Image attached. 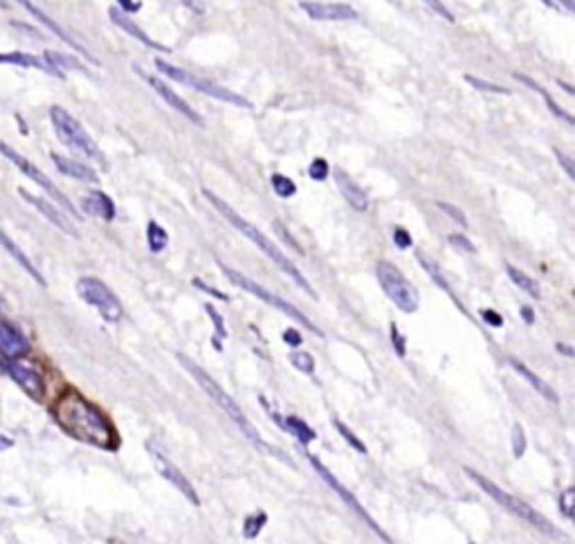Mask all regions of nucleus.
I'll return each instance as SVG.
<instances>
[{"mask_svg": "<svg viewBox=\"0 0 575 544\" xmlns=\"http://www.w3.org/2000/svg\"><path fill=\"white\" fill-rule=\"evenodd\" d=\"M54 416L59 425L76 441L93 444L97 448H112L115 434L106 416L76 391H68L59 398Z\"/></svg>", "mask_w": 575, "mask_h": 544, "instance_id": "nucleus-1", "label": "nucleus"}, {"mask_svg": "<svg viewBox=\"0 0 575 544\" xmlns=\"http://www.w3.org/2000/svg\"><path fill=\"white\" fill-rule=\"evenodd\" d=\"M202 196L207 198V200L211 202V205H214V209L219 212L223 219H227L229 223H232L243 236H248L250 241H252L254 245H257L265 257H270V261H272L274 265H279V270H284V272H286V274L290 277V279L295 282L301 290H306V295H310L313 299H317L315 288H313V286L308 284V279H306V277L299 272L297 265L292 263V261L284 255V252H281V250L270 241V238H267V236L259 230L257 225H252L250 221L243 219L238 212H234V207H229L223 198H219L214 192H209V189H202Z\"/></svg>", "mask_w": 575, "mask_h": 544, "instance_id": "nucleus-2", "label": "nucleus"}, {"mask_svg": "<svg viewBox=\"0 0 575 544\" xmlns=\"http://www.w3.org/2000/svg\"><path fill=\"white\" fill-rule=\"evenodd\" d=\"M175 358H178V362H180L185 369L194 376V381L202 387V391L204 394H207L216 405H219V407L229 416V419H232L234 423H236V427L240 429L243 434L248 436V441H252L254 446H259V448H263V450H272V448H267L265 444H263V439H261V434L257 432V429H254V425L248 421V416H245V412H243L240 407H238V403L227 394V391L214 381V378L202 369V366H198L194 360L191 358H187L185 353H175Z\"/></svg>", "mask_w": 575, "mask_h": 544, "instance_id": "nucleus-3", "label": "nucleus"}, {"mask_svg": "<svg viewBox=\"0 0 575 544\" xmlns=\"http://www.w3.org/2000/svg\"><path fill=\"white\" fill-rule=\"evenodd\" d=\"M465 475H467V477L472 479V482H475V484L485 492V495L492 497L499 506H504V509H506L508 513H513L515 517H519V520L528 522L530 526H535L538 531H542V533H546L548 538L564 540V536H562L559 531L551 524V520H546L544 515H540V511H535L533 506H528L526 502H521V499H517L515 495H510V492L501 490L494 482H490L488 477L479 475L477 470H472V468H465Z\"/></svg>", "mask_w": 575, "mask_h": 544, "instance_id": "nucleus-4", "label": "nucleus"}, {"mask_svg": "<svg viewBox=\"0 0 575 544\" xmlns=\"http://www.w3.org/2000/svg\"><path fill=\"white\" fill-rule=\"evenodd\" d=\"M50 120H52V126H54V131L59 135V140L68 149L76 151V154L83 156V158L104 162V156H101V151L95 144V140L86 133L83 126L76 122L66 108L52 106V108H50Z\"/></svg>", "mask_w": 575, "mask_h": 544, "instance_id": "nucleus-5", "label": "nucleus"}, {"mask_svg": "<svg viewBox=\"0 0 575 544\" xmlns=\"http://www.w3.org/2000/svg\"><path fill=\"white\" fill-rule=\"evenodd\" d=\"M156 66H158V70L162 74H167L169 79L182 83V86L194 88V91H198L202 95L214 97V99H219V101H225V104L238 106V108H252V104H250L245 97L234 93V91H229V88H225V86H219V83H214V81H207V79L198 77V74H191L187 70H180V68L171 66V63H164L162 59H156Z\"/></svg>", "mask_w": 575, "mask_h": 544, "instance_id": "nucleus-6", "label": "nucleus"}, {"mask_svg": "<svg viewBox=\"0 0 575 544\" xmlns=\"http://www.w3.org/2000/svg\"><path fill=\"white\" fill-rule=\"evenodd\" d=\"M221 270L225 272V277H227V279L232 282V284H236L238 288L248 290L250 295H254V297L263 299L265 303H270V306H274L277 311H281V313H284V315H288V318H292V320H295V322H299L301 326H306V328H308V331H313L315 335H319V337L324 335V333L319 331V328H317V326H315V324H313V322H310L308 318H306V315H303V313H301L299 308H295V306H292L290 301L281 299L279 295L270 293V290H265V288H263V286H259L257 282H252L250 277L240 274L238 270H232V268H229V265H225V263H221Z\"/></svg>", "mask_w": 575, "mask_h": 544, "instance_id": "nucleus-7", "label": "nucleus"}, {"mask_svg": "<svg viewBox=\"0 0 575 544\" xmlns=\"http://www.w3.org/2000/svg\"><path fill=\"white\" fill-rule=\"evenodd\" d=\"M378 282L385 290V295L398 306L402 313H416L418 311V293L416 288L407 282V277L395 268L389 261H378L376 265Z\"/></svg>", "mask_w": 575, "mask_h": 544, "instance_id": "nucleus-8", "label": "nucleus"}, {"mask_svg": "<svg viewBox=\"0 0 575 544\" xmlns=\"http://www.w3.org/2000/svg\"><path fill=\"white\" fill-rule=\"evenodd\" d=\"M76 293H79V297L86 303H91L93 308H97L99 315L106 322H120L122 320V315H124L122 301L117 299V295H115L104 282L95 279V277H83V279L76 282Z\"/></svg>", "mask_w": 575, "mask_h": 544, "instance_id": "nucleus-9", "label": "nucleus"}, {"mask_svg": "<svg viewBox=\"0 0 575 544\" xmlns=\"http://www.w3.org/2000/svg\"><path fill=\"white\" fill-rule=\"evenodd\" d=\"M0 154H3V156H5V158L9 160V162H14L16 167H18V169H21V171L25 173V175H28L30 180H34V183H36L38 187H41V189H45V194H50V196H52V198H54V200L59 202V205H61L63 209H66L68 214H72V216H79V212L74 209V205H72V202H70V200H68L66 196H63V194L59 192V187H57V185H54L52 180H50L47 175H43V171L38 169L36 164H32V162H30L28 158H23V156L18 154V151H14V149H11V146L7 144V142H3V140H0Z\"/></svg>", "mask_w": 575, "mask_h": 544, "instance_id": "nucleus-10", "label": "nucleus"}, {"mask_svg": "<svg viewBox=\"0 0 575 544\" xmlns=\"http://www.w3.org/2000/svg\"><path fill=\"white\" fill-rule=\"evenodd\" d=\"M146 450H149L151 459H153V465L158 468V473H160L164 479H167L169 484H173L178 490H180L191 504H196V506H198L200 499H198V495H196L194 486H191V482L182 475L180 468H178V465L169 459V454L164 452V450L156 444V441H149V444H146Z\"/></svg>", "mask_w": 575, "mask_h": 544, "instance_id": "nucleus-11", "label": "nucleus"}, {"mask_svg": "<svg viewBox=\"0 0 575 544\" xmlns=\"http://www.w3.org/2000/svg\"><path fill=\"white\" fill-rule=\"evenodd\" d=\"M306 457H308V461L313 463V468H315V470H317V475L322 477L324 482H326V484H328L330 488H333V490L337 492V495H339V497H342L344 502H347V504L351 506V509H353V513H357V515H360L362 520H364V522H366L368 526H371V531H376V533H378V536H380L382 540H387V542H389V538H387L385 533H382V528H380V526H378V524H376V522L371 520V517L366 515V511L362 509V504H357V499H355V497L351 495V492H349L347 488H344V486H342V484L337 482V479L333 477V473H330L328 468H326V465H324L322 461H319V459H315L313 454H306Z\"/></svg>", "mask_w": 575, "mask_h": 544, "instance_id": "nucleus-12", "label": "nucleus"}, {"mask_svg": "<svg viewBox=\"0 0 575 544\" xmlns=\"http://www.w3.org/2000/svg\"><path fill=\"white\" fill-rule=\"evenodd\" d=\"M137 72L142 74V77L149 81V86L153 88V91H156V93H158V95H160L164 101H167V104H169L173 110H178V112H180V115H185V117H187L191 124H196V126H204V122H202V117L198 115V112H196L194 108H191V106L187 104V101H185L180 95L173 93L171 88H169L167 83H164L162 79H158V77H151V74H144V72L139 70V68H137Z\"/></svg>", "mask_w": 575, "mask_h": 544, "instance_id": "nucleus-13", "label": "nucleus"}, {"mask_svg": "<svg viewBox=\"0 0 575 544\" xmlns=\"http://www.w3.org/2000/svg\"><path fill=\"white\" fill-rule=\"evenodd\" d=\"M7 374L14 378L16 385H21L23 391H28V396H32L34 400H43L45 396V385H43V378L36 369L28 364H21V362H9L7 364Z\"/></svg>", "mask_w": 575, "mask_h": 544, "instance_id": "nucleus-14", "label": "nucleus"}, {"mask_svg": "<svg viewBox=\"0 0 575 544\" xmlns=\"http://www.w3.org/2000/svg\"><path fill=\"white\" fill-rule=\"evenodd\" d=\"M301 9L313 21H355L357 11L344 3H301Z\"/></svg>", "mask_w": 575, "mask_h": 544, "instance_id": "nucleus-15", "label": "nucleus"}, {"mask_svg": "<svg viewBox=\"0 0 575 544\" xmlns=\"http://www.w3.org/2000/svg\"><path fill=\"white\" fill-rule=\"evenodd\" d=\"M16 3H18L21 7H25V9H28V11H30V14H32V16H34L36 21H41V23L45 25V28H47L50 32H54V36H57V39H61L63 43H68V45H70L72 50H76V52H81L83 57H88V59H91L93 63H97V59H95V57H93L91 52H88V50H86L83 45H79V43H76V41L72 39V36H70V34H68L66 30L61 28L59 23H54V21L50 18L47 14H43V11L38 9V7H36V5L32 3V0H16Z\"/></svg>", "mask_w": 575, "mask_h": 544, "instance_id": "nucleus-16", "label": "nucleus"}, {"mask_svg": "<svg viewBox=\"0 0 575 544\" xmlns=\"http://www.w3.org/2000/svg\"><path fill=\"white\" fill-rule=\"evenodd\" d=\"M335 183L339 187L342 196L347 198L349 205L355 209V212H366L368 209V196L364 194V189L357 185L349 173L344 171H335Z\"/></svg>", "mask_w": 575, "mask_h": 544, "instance_id": "nucleus-17", "label": "nucleus"}, {"mask_svg": "<svg viewBox=\"0 0 575 544\" xmlns=\"http://www.w3.org/2000/svg\"><path fill=\"white\" fill-rule=\"evenodd\" d=\"M18 192H21V196H23L25 200H28V202H32V205H34V207H36L38 212H41V214H43V216H45V219H47L50 223H54V225L59 227V230H63V232H66V234H70V236H76V230H74V227H72V223H70V221L66 219V214H63V212H59V209H57L54 205H50L47 200H43V198H36V196L28 194V192H25V189H18Z\"/></svg>", "mask_w": 575, "mask_h": 544, "instance_id": "nucleus-18", "label": "nucleus"}, {"mask_svg": "<svg viewBox=\"0 0 575 544\" xmlns=\"http://www.w3.org/2000/svg\"><path fill=\"white\" fill-rule=\"evenodd\" d=\"M110 14V21L117 25L120 30H124L126 34H131L133 39H137L139 43H144L146 47H151V50H158V52H169V47H164V45H160V43H156L151 39V36L146 34V32H142V28H139V25H135L129 16L124 14L122 9H110L108 11Z\"/></svg>", "mask_w": 575, "mask_h": 544, "instance_id": "nucleus-19", "label": "nucleus"}, {"mask_svg": "<svg viewBox=\"0 0 575 544\" xmlns=\"http://www.w3.org/2000/svg\"><path fill=\"white\" fill-rule=\"evenodd\" d=\"M52 162L57 164V169L63 173V175H70L74 180H83V183H97L99 175L88 167V164L79 162V160H72V158H66V156H59V154H52Z\"/></svg>", "mask_w": 575, "mask_h": 544, "instance_id": "nucleus-20", "label": "nucleus"}, {"mask_svg": "<svg viewBox=\"0 0 575 544\" xmlns=\"http://www.w3.org/2000/svg\"><path fill=\"white\" fill-rule=\"evenodd\" d=\"M28 349H30L28 340H25L14 326L0 322V351H3L7 358H18Z\"/></svg>", "mask_w": 575, "mask_h": 544, "instance_id": "nucleus-21", "label": "nucleus"}, {"mask_svg": "<svg viewBox=\"0 0 575 544\" xmlns=\"http://www.w3.org/2000/svg\"><path fill=\"white\" fill-rule=\"evenodd\" d=\"M81 207H83L86 214H91V216H99V219H104V221H112L115 219V202L104 192L88 194L81 200Z\"/></svg>", "mask_w": 575, "mask_h": 544, "instance_id": "nucleus-22", "label": "nucleus"}, {"mask_svg": "<svg viewBox=\"0 0 575 544\" xmlns=\"http://www.w3.org/2000/svg\"><path fill=\"white\" fill-rule=\"evenodd\" d=\"M0 63H9V66H18V68H34V70H43L54 74V77H63L59 70H54L45 59H38L28 52H9V54H0Z\"/></svg>", "mask_w": 575, "mask_h": 544, "instance_id": "nucleus-23", "label": "nucleus"}, {"mask_svg": "<svg viewBox=\"0 0 575 544\" xmlns=\"http://www.w3.org/2000/svg\"><path fill=\"white\" fill-rule=\"evenodd\" d=\"M508 362H510V366H513V369H515V371H517V374H519L521 378H526V381L530 383V387H533L535 391H540V394H542V396H544V398H546L548 403H553V405H557V403H559V396L555 394V391H553L551 387H548V385H546V383L542 381V378H538V376H535V374H533V371L528 369L526 364H523V362H519L517 358H508Z\"/></svg>", "mask_w": 575, "mask_h": 544, "instance_id": "nucleus-24", "label": "nucleus"}, {"mask_svg": "<svg viewBox=\"0 0 575 544\" xmlns=\"http://www.w3.org/2000/svg\"><path fill=\"white\" fill-rule=\"evenodd\" d=\"M0 245H3V250H7L9 255H11V257H14V259H16V261L21 263V268H25V270H28V272H30V274L34 277V279H36V284L45 286V279H43V277H41V272H38V270L34 268V265H32V261H30L28 257L23 255V250H21V248H18V245H16L14 241H11V238H9V236H7V234L3 232V230H0Z\"/></svg>", "mask_w": 575, "mask_h": 544, "instance_id": "nucleus-25", "label": "nucleus"}, {"mask_svg": "<svg viewBox=\"0 0 575 544\" xmlns=\"http://www.w3.org/2000/svg\"><path fill=\"white\" fill-rule=\"evenodd\" d=\"M506 272H508V277L513 279V284H515L517 288H521L523 293L530 295L533 299H540V295H542V293H540V286L535 284L533 277H528L526 272H521L519 268H515V265H510V263L506 265Z\"/></svg>", "mask_w": 575, "mask_h": 544, "instance_id": "nucleus-26", "label": "nucleus"}, {"mask_svg": "<svg viewBox=\"0 0 575 544\" xmlns=\"http://www.w3.org/2000/svg\"><path fill=\"white\" fill-rule=\"evenodd\" d=\"M281 427L288 429L290 434H295L299 439V444H310L315 439V432L306 425V421L297 419V416H288V419H281Z\"/></svg>", "mask_w": 575, "mask_h": 544, "instance_id": "nucleus-27", "label": "nucleus"}, {"mask_svg": "<svg viewBox=\"0 0 575 544\" xmlns=\"http://www.w3.org/2000/svg\"><path fill=\"white\" fill-rule=\"evenodd\" d=\"M146 241H149L151 252H162L169 243V234L162 225H158L156 221H151L149 227H146Z\"/></svg>", "mask_w": 575, "mask_h": 544, "instance_id": "nucleus-28", "label": "nucleus"}, {"mask_svg": "<svg viewBox=\"0 0 575 544\" xmlns=\"http://www.w3.org/2000/svg\"><path fill=\"white\" fill-rule=\"evenodd\" d=\"M45 61H47L54 70H59V68H70V70H81V72H86V68L81 66V63L76 61L74 57H68V54L45 52ZM59 72H61V70H59ZM61 74H63V72H61Z\"/></svg>", "mask_w": 575, "mask_h": 544, "instance_id": "nucleus-29", "label": "nucleus"}, {"mask_svg": "<svg viewBox=\"0 0 575 544\" xmlns=\"http://www.w3.org/2000/svg\"><path fill=\"white\" fill-rule=\"evenodd\" d=\"M270 183H272L274 194L281 196V198H290V196H295V194H297V185L292 183V180L288 178V175H284V173H272Z\"/></svg>", "mask_w": 575, "mask_h": 544, "instance_id": "nucleus-30", "label": "nucleus"}, {"mask_svg": "<svg viewBox=\"0 0 575 544\" xmlns=\"http://www.w3.org/2000/svg\"><path fill=\"white\" fill-rule=\"evenodd\" d=\"M290 362L295 364L299 371H303V374H313L315 371V360H313L310 353H306V351H295L290 356Z\"/></svg>", "mask_w": 575, "mask_h": 544, "instance_id": "nucleus-31", "label": "nucleus"}, {"mask_svg": "<svg viewBox=\"0 0 575 544\" xmlns=\"http://www.w3.org/2000/svg\"><path fill=\"white\" fill-rule=\"evenodd\" d=\"M267 522V515L265 513H257V515H252L245 520V531H243V536L245 538H257L259 536V531L265 526Z\"/></svg>", "mask_w": 575, "mask_h": 544, "instance_id": "nucleus-32", "label": "nucleus"}, {"mask_svg": "<svg viewBox=\"0 0 575 544\" xmlns=\"http://www.w3.org/2000/svg\"><path fill=\"white\" fill-rule=\"evenodd\" d=\"M465 81L470 83V86H475L477 91H485V93H496V95H508V91L506 88H501V86H496V83H490V81H483V79H479V77H472V74H465Z\"/></svg>", "mask_w": 575, "mask_h": 544, "instance_id": "nucleus-33", "label": "nucleus"}, {"mask_svg": "<svg viewBox=\"0 0 575 544\" xmlns=\"http://www.w3.org/2000/svg\"><path fill=\"white\" fill-rule=\"evenodd\" d=\"M335 427H337V432H339V434H342L344 439H347V444H349L351 448H355L357 452H362V454H366V448H364V444H362V441H360V439H357V436H355L353 432H351V429H349L347 425H344L342 421H335Z\"/></svg>", "mask_w": 575, "mask_h": 544, "instance_id": "nucleus-34", "label": "nucleus"}, {"mask_svg": "<svg viewBox=\"0 0 575 544\" xmlns=\"http://www.w3.org/2000/svg\"><path fill=\"white\" fill-rule=\"evenodd\" d=\"M513 452H515L517 459H521L523 452H526V434H523V427L521 425L513 427Z\"/></svg>", "mask_w": 575, "mask_h": 544, "instance_id": "nucleus-35", "label": "nucleus"}, {"mask_svg": "<svg viewBox=\"0 0 575 544\" xmlns=\"http://www.w3.org/2000/svg\"><path fill=\"white\" fill-rule=\"evenodd\" d=\"M308 173H310V178H313V180H324L326 175H328V162H326L324 158H317V160H313V162H310V169H308Z\"/></svg>", "mask_w": 575, "mask_h": 544, "instance_id": "nucleus-36", "label": "nucleus"}, {"mask_svg": "<svg viewBox=\"0 0 575 544\" xmlns=\"http://www.w3.org/2000/svg\"><path fill=\"white\" fill-rule=\"evenodd\" d=\"M573 506H575V490L573 488H567L564 492L559 495V509L567 517L573 515Z\"/></svg>", "mask_w": 575, "mask_h": 544, "instance_id": "nucleus-37", "label": "nucleus"}, {"mask_svg": "<svg viewBox=\"0 0 575 544\" xmlns=\"http://www.w3.org/2000/svg\"><path fill=\"white\" fill-rule=\"evenodd\" d=\"M447 241H450L454 248H458L461 252H470V255H475V252H477V248L472 245V243L467 241V238L461 236V234H450V236H447Z\"/></svg>", "mask_w": 575, "mask_h": 544, "instance_id": "nucleus-38", "label": "nucleus"}, {"mask_svg": "<svg viewBox=\"0 0 575 544\" xmlns=\"http://www.w3.org/2000/svg\"><path fill=\"white\" fill-rule=\"evenodd\" d=\"M423 3L427 5V7H431V11H436V14L443 18V21H450V23H454V16H452V11L447 9L441 0H423Z\"/></svg>", "mask_w": 575, "mask_h": 544, "instance_id": "nucleus-39", "label": "nucleus"}, {"mask_svg": "<svg viewBox=\"0 0 575 544\" xmlns=\"http://www.w3.org/2000/svg\"><path fill=\"white\" fill-rule=\"evenodd\" d=\"M391 342H393L395 351H398V356L405 358V353H407V342H405V337H402V333L398 331V326H395V324H391Z\"/></svg>", "mask_w": 575, "mask_h": 544, "instance_id": "nucleus-40", "label": "nucleus"}, {"mask_svg": "<svg viewBox=\"0 0 575 544\" xmlns=\"http://www.w3.org/2000/svg\"><path fill=\"white\" fill-rule=\"evenodd\" d=\"M438 207L447 214V216H452L458 225H467V219L463 216L461 214V209L458 207H454V205H450V202H438Z\"/></svg>", "mask_w": 575, "mask_h": 544, "instance_id": "nucleus-41", "label": "nucleus"}, {"mask_svg": "<svg viewBox=\"0 0 575 544\" xmlns=\"http://www.w3.org/2000/svg\"><path fill=\"white\" fill-rule=\"evenodd\" d=\"M420 263H423V268H425V270H427V272H429V274L434 277V279H436V282H438V286H443L445 290H450V286H447V284H445V279H443V274L438 272V268H436V265H434V263H429V261H427V259H425L423 255H420Z\"/></svg>", "mask_w": 575, "mask_h": 544, "instance_id": "nucleus-42", "label": "nucleus"}, {"mask_svg": "<svg viewBox=\"0 0 575 544\" xmlns=\"http://www.w3.org/2000/svg\"><path fill=\"white\" fill-rule=\"evenodd\" d=\"M393 241L398 248L407 250V248H412V236H409L407 230H402V227H395L393 230Z\"/></svg>", "mask_w": 575, "mask_h": 544, "instance_id": "nucleus-43", "label": "nucleus"}, {"mask_svg": "<svg viewBox=\"0 0 575 544\" xmlns=\"http://www.w3.org/2000/svg\"><path fill=\"white\" fill-rule=\"evenodd\" d=\"M204 311L209 313V318H211V322H214V326H216V331H219V337H225L227 331H225V324H223V318H221V315L214 311L211 303H207V306H204Z\"/></svg>", "mask_w": 575, "mask_h": 544, "instance_id": "nucleus-44", "label": "nucleus"}, {"mask_svg": "<svg viewBox=\"0 0 575 544\" xmlns=\"http://www.w3.org/2000/svg\"><path fill=\"white\" fill-rule=\"evenodd\" d=\"M481 318H483L485 324H490V326H494V328H499V326L504 324L501 315H499V313H494L492 308H483V311H481Z\"/></svg>", "mask_w": 575, "mask_h": 544, "instance_id": "nucleus-45", "label": "nucleus"}, {"mask_svg": "<svg viewBox=\"0 0 575 544\" xmlns=\"http://www.w3.org/2000/svg\"><path fill=\"white\" fill-rule=\"evenodd\" d=\"M555 158H557V162L562 164V167H564V171H567V175L571 180H575V167H573V162H571V158L569 156H564L562 154V151H555Z\"/></svg>", "mask_w": 575, "mask_h": 544, "instance_id": "nucleus-46", "label": "nucleus"}, {"mask_svg": "<svg viewBox=\"0 0 575 544\" xmlns=\"http://www.w3.org/2000/svg\"><path fill=\"white\" fill-rule=\"evenodd\" d=\"M274 230H277V234H279L281 238H284V241H288V243H290V245H292V248H295V250L299 252V255H301V252H303V250L299 248V243L295 241V238H292V236H290V234L286 232V227H284V225H281V221H274Z\"/></svg>", "mask_w": 575, "mask_h": 544, "instance_id": "nucleus-47", "label": "nucleus"}, {"mask_svg": "<svg viewBox=\"0 0 575 544\" xmlns=\"http://www.w3.org/2000/svg\"><path fill=\"white\" fill-rule=\"evenodd\" d=\"M542 95L546 97V104H548V108H551V110L555 112V115H559V117H562V120H564L567 124H573V117L569 115V112H564V110H562L559 106H555V104H553V99H551V97H548L546 93H542Z\"/></svg>", "mask_w": 575, "mask_h": 544, "instance_id": "nucleus-48", "label": "nucleus"}, {"mask_svg": "<svg viewBox=\"0 0 575 544\" xmlns=\"http://www.w3.org/2000/svg\"><path fill=\"white\" fill-rule=\"evenodd\" d=\"M194 286L200 288V290H204V293H209V295H214V297H219V299L227 301V295H225V293H221V290H216V288H209L207 284L200 282V279H194Z\"/></svg>", "mask_w": 575, "mask_h": 544, "instance_id": "nucleus-49", "label": "nucleus"}, {"mask_svg": "<svg viewBox=\"0 0 575 544\" xmlns=\"http://www.w3.org/2000/svg\"><path fill=\"white\" fill-rule=\"evenodd\" d=\"M284 340L288 345H292V347H299L301 345V335L295 331V328H288V331L284 333Z\"/></svg>", "mask_w": 575, "mask_h": 544, "instance_id": "nucleus-50", "label": "nucleus"}, {"mask_svg": "<svg viewBox=\"0 0 575 544\" xmlns=\"http://www.w3.org/2000/svg\"><path fill=\"white\" fill-rule=\"evenodd\" d=\"M120 5L124 9V14H133V11H137L139 7H142L139 0H120Z\"/></svg>", "mask_w": 575, "mask_h": 544, "instance_id": "nucleus-51", "label": "nucleus"}, {"mask_svg": "<svg viewBox=\"0 0 575 544\" xmlns=\"http://www.w3.org/2000/svg\"><path fill=\"white\" fill-rule=\"evenodd\" d=\"M521 315H523V320H526L528 324H533V322H535V315H533V308H528V306H523V308H521Z\"/></svg>", "mask_w": 575, "mask_h": 544, "instance_id": "nucleus-52", "label": "nucleus"}, {"mask_svg": "<svg viewBox=\"0 0 575 544\" xmlns=\"http://www.w3.org/2000/svg\"><path fill=\"white\" fill-rule=\"evenodd\" d=\"M555 349L559 351V353H564V356H573V351H571V347H567V345H555Z\"/></svg>", "mask_w": 575, "mask_h": 544, "instance_id": "nucleus-53", "label": "nucleus"}, {"mask_svg": "<svg viewBox=\"0 0 575 544\" xmlns=\"http://www.w3.org/2000/svg\"><path fill=\"white\" fill-rule=\"evenodd\" d=\"M557 5H562L567 11H573V0H555Z\"/></svg>", "mask_w": 575, "mask_h": 544, "instance_id": "nucleus-54", "label": "nucleus"}, {"mask_svg": "<svg viewBox=\"0 0 575 544\" xmlns=\"http://www.w3.org/2000/svg\"><path fill=\"white\" fill-rule=\"evenodd\" d=\"M9 446H11V439H7V436L0 434V450H7Z\"/></svg>", "mask_w": 575, "mask_h": 544, "instance_id": "nucleus-55", "label": "nucleus"}, {"mask_svg": "<svg viewBox=\"0 0 575 544\" xmlns=\"http://www.w3.org/2000/svg\"><path fill=\"white\" fill-rule=\"evenodd\" d=\"M559 86H562V88H564V91H567L569 95H573V93H575V91H573V88H571L569 83H564V81H559Z\"/></svg>", "mask_w": 575, "mask_h": 544, "instance_id": "nucleus-56", "label": "nucleus"}, {"mask_svg": "<svg viewBox=\"0 0 575 544\" xmlns=\"http://www.w3.org/2000/svg\"><path fill=\"white\" fill-rule=\"evenodd\" d=\"M542 3H544L546 7H557V3H555V0H542Z\"/></svg>", "mask_w": 575, "mask_h": 544, "instance_id": "nucleus-57", "label": "nucleus"}, {"mask_svg": "<svg viewBox=\"0 0 575 544\" xmlns=\"http://www.w3.org/2000/svg\"><path fill=\"white\" fill-rule=\"evenodd\" d=\"M7 7H9L7 0H0V9H7Z\"/></svg>", "mask_w": 575, "mask_h": 544, "instance_id": "nucleus-58", "label": "nucleus"}]
</instances>
